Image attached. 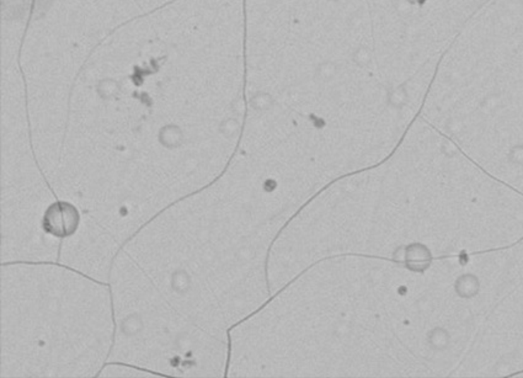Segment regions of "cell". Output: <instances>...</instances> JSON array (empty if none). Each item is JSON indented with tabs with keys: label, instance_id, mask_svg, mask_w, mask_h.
<instances>
[{
	"label": "cell",
	"instance_id": "obj_1",
	"mask_svg": "<svg viewBox=\"0 0 523 378\" xmlns=\"http://www.w3.org/2000/svg\"><path fill=\"white\" fill-rule=\"evenodd\" d=\"M488 1L244 0L250 100L320 129L416 120L445 53Z\"/></svg>",
	"mask_w": 523,
	"mask_h": 378
},
{
	"label": "cell",
	"instance_id": "obj_2",
	"mask_svg": "<svg viewBox=\"0 0 523 378\" xmlns=\"http://www.w3.org/2000/svg\"><path fill=\"white\" fill-rule=\"evenodd\" d=\"M81 211L71 202L56 200L42 215V230L58 240H67L76 233L81 225Z\"/></svg>",
	"mask_w": 523,
	"mask_h": 378
},
{
	"label": "cell",
	"instance_id": "obj_3",
	"mask_svg": "<svg viewBox=\"0 0 523 378\" xmlns=\"http://www.w3.org/2000/svg\"><path fill=\"white\" fill-rule=\"evenodd\" d=\"M8 265H49V266H58V268H66V270H68V271H71V273H78L79 276L86 278V280H89V281H91V283H98V285H101V286H107L110 293V305H111V318H112V324H114V331H112V339H111V345H110L109 351H107V355H106V361H109L110 355H111V353H112V350H114V344H116V334H117V323H116V317H114V293H112V286H111V283H101V281H98V280H95V278L88 276V275L81 273V271H79V270L69 268V266H67V265L58 263V261H10V263L1 264V266H8Z\"/></svg>",
	"mask_w": 523,
	"mask_h": 378
}]
</instances>
